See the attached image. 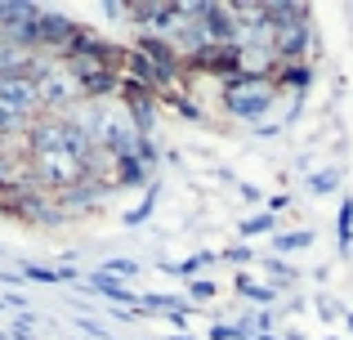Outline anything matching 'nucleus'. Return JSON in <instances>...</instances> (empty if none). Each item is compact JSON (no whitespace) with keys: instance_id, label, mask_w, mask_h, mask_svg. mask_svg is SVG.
Returning a JSON list of instances; mask_svg holds the SVG:
<instances>
[{"instance_id":"1","label":"nucleus","mask_w":353,"mask_h":340,"mask_svg":"<svg viewBox=\"0 0 353 340\" xmlns=\"http://www.w3.org/2000/svg\"><path fill=\"white\" fill-rule=\"evenodd\" d=\"M277 81H268V77H237V81H228L224 86V94H219V103H224V112L228 117H237V121H264L268 112L277 108Z\"/></svg>"},{"instance_id":"2","label":"nucleus","mask_w":353,"mask_h":340,"mask_svg":"<svg viewBox=\"0 0 353 340\" xmlns=\"http://www.w3.org/2000/svg\"><path fill=\"white\" fill-rule=\"evenodd\" d=\"M36 99H41V117H59V112H68L72 103H81V86L68 77L63 63H50V68L36 77Z\"/></svg>"},{"instance_id":"3","label":"nucleus","mask_w":353,"mask_h":340,"mask_svg":"<svg viewBox=\"0 0 353 340\" xmlns=\"http://www.w3.org/2000/svg\"><path fill=\"white\" fill-rule=\"evenodd\" d=\"M77 18H68V14H54V9H41V23H36V50L41 54H50L54 63L68 54V45H72V36H77Z\"/></svg>"},{"instance_id":"4","label":"nucleus","mask_w":353,"mask_h":340,"mask_svg":"<svg viewBox=\"0 0 353 340\" xmlns=\"http://www.w3.org/2000/svg\"><path fill=\"white\" fill-rule=\"evenodd\" d=\"M183 72L219 77L228 86V81H237V45H206V50H197L188 63H183Z\"/></svg>"},{"instance_id":"5","label":"nucleus","mask_w":353,"mask_h":340,"mask_svg":"<svg viewBox=\"0 0 353 340\" xmlns=\"http://www.w3.org/2000/svg\"><path fill=\"white\" fill-rule=\"evenodd\" d=\"M90 291H94V296H103V300H112V305H139V291L117 287V282L103 278V273H90Z\"/></svg>"},{"instance_id":"6","label":"nucleus","mask_w":353,"mask_h":340,"mask_svg":"<svg viewBox=\"0 0 353 340\" xmlns=\"http://www.w3.org/2000/svg\"><path fill=\"white\" fill-rule=\"evenodd\" d=\"M215 260H219L215 251H197V255H188V260H179V264H170V260H165L161 269L170 273V278H183V282H192V278H197V269H210Z\"/></svg>"},{"instance_id":"7","label":"nucleus","mask_w":353,"mask_h":340,"mask_svg":"<svg viewBox=\"0 0 353 340\" xmlns=\"http://www.w3.org/2000/svg\"><path fill=\"white\" fill-rule=\"evenodd\" d=\"M233 287H237V296H246V300H255V305H273V300H282L268 282H255L250 273H233Z\"/></svg>"},{"instance_id":"8","label":"nucleus","mask_w":353,"mask_h":340,"mask_svg":"<svg viewBox=\"0 0 353 340\" xmlns=\"http://www.w3.org/2000/svg\"><path fill=\"white\" fill-rule=\"evenodd\" d=\"M264 273H268V287L282 296V291H291L295 287V278H300V269H291L286 260H277V255H268L264 260Z\"/></svg>"},{"instance_id":"9","label":"nucleus","mask_w":353,"mask_h":340,"mask_svg":"<svg viewBox=\"0 0 353 340\" xmlns=\"http://www.w3.org/2000/svg\"><path fill=\"white\" fill-rule=\"evenodd\" d=\"M94 273H103V278H112L117 287H125L130 278H139V260H125V255H117V260H103Z\"/></svg>"},{"instance_id":"10","label":"nucleus","mask_w":353,"mask_h":340,"mask_svg":"<svg viewBox=\"0 0 353 340\" xmlns=\"http://www.w3.org/2000/svg\"><path fill=\"white\" fill-rule=\"evenodd\" d=\"M309 246H313V228H291V233H277V237H273V251H277V255L309 251Z\"/></svg>"},{"instance_id":"11","label":"nucleus","mask_w":353,"mask_h":340,"mask_svg":"<svg viewBox=\"0 0 353 340\" xmlns=\"http://www.w3.org/2000/svg\"><path fill=\"white\" fill-rule=\"evenodd\" d=\"M336 233H340V255H353V197H345V201H340Z\"/></svg>"},{"instance_id":"12","label":"nucleus","mask_w":353,"mask_h":340,"mask_svg":"<svg viewBox=\"0 0 353 340\" xmlns=\"http://www.w3.org/2000/svg\"><path fill=\"white\" fill-rule=\"evenodd\" d=\"M152 210H157V183H148V197L139 201L134 210H125V228H134V224H148V219H152Z\"/></svg>"},{"instance_id":"13","label":"nucleus","mask_w":353,"mask_h":340,"mask_svg":"<svg viewBox=\"0 0 353 340\" xmlns=\"http://www.w3.org/2000/svg\"><path fill=\"white\" fill-rule=\"evenodd\" d=\"M23 282H41V287H59L63 282V269H45V264H23Z\"/></svg>"},{"instance_id":"14","label":"nucleus","mask_w":353,"mask_h":340,"mask_svg":"<svg viewBox=\"0 0 353 340\" xmlns=\"http://www.w3.org/2000/svg\"><path fill=\"white\" fill-rule=\"evenodd\" d=\"M309 188L318 192V197H322V192H336V188H340V166H327V170H313V174H309Z\"/></svg>"},{"instance_id":"15","label":"nucleus","mask_w":353,"mask_h":340,"mask_svg":"<svg viewBox=\"0 0 353 340\" xmlns=\"http://www.w3.org/2000/svg\"><path fill=\"white\" fill-rule=\"evenodd\" d=\"M215 278H192L188 282V296H183V300H188V305H206V300H215Z\"/></svg>"},{"instance_id":"16","label":"nucleus","mask_w":353,"mask_h":340,"mask_svg":"<svg viewBox=\"0 0 353 340\" xmlns=\"http://www.w3.org/2000/svg\"><path fill=\"white\" fill-rule=\"evenodd\" d=\"M259 233H277V219L268 215H250V219H241V237H259Z\"/></svg>"},{"instance_id":"17","label":"nucleus","mask_w":353,"mask_h":340,"mask_svg":"<svg viewBox=\"0 0 353 340\" xmlns=\"http://www.w3.org/2000/svg\"><path fill=\"white\" fill-rule=\"evenodd\" d=\"M219 260H228V264H255V251H250L246 242H233L224 255H219Z\"/></svg>"},{"instance_id":"18","label":"nucleus","mask_w":353,"mask_h":340,"mask_svg":"<svg viewBox=\"0 0 353 340\" xmlns=\"http://www.w3.org/2000/svg\"><path fill=\"white\" fill-rule=\"evenodd\" d=\"M14 170H18V157H14V152H5V148H0V188H5V183L14 179Z\"/></svg>"},{"instance_id":"19","label":"nucleus","mask_w":353,"mask_h":340,"mask_svg":"<svg viewBox=\"0 0 353 340\" xmlns=\"http://www.w3.org/2000/svg\"><path fill=\"white\" fill-rule=\"evenodd\" d=\"M264 206H268V215H273V219H277V215H282V210H286V206H291V192H273V197H268V201H264Z\"/></svg>"},{"instance_id":"20","label":"nucleus","mask_w":353,"mask_h":340,"mask_svg":"<svg viewBox=\"0 0 353 340\" xmlns=\"http://www.w3.org/2000/svg\"><path fill=\"white\" fill-rule=\"evenodd\" d=\"M286 130V126L282 121H268V117H264V121H255V134H259V139H273V134H282Z\"/></svg>"},{"instance_id":"21","label":"nucleus","mask_w":353,"mask_h":340,"mask_svg":"<svg viewBox=\"0 0 353 340\" xmlns=\"http://www.w3.org/2000/svg\"><path fill=\"white\" fill-rule=\"evenodd\" d=\"M210 340H241V336H237V327H228V323H215V327H210Z\"/></svg>"},{"instance_id":"22","label":"nucleus","mask_w":353,"mask_h":340,"mask_svg":"<svg viewBox=\"0 0 353 340\" xmlns=\"http://www.w3.org/2000/svg\"><path fill=\"white\" fill-rule=\"evenodd\" d=\"M103 14H108V18H125V5H117V0H108V5H103Z\"/></svg>"},{"instance_id":"23","label":"nucleus","mask_w":353,"mask_h":340,"mask_svg":"<svg viewBox=\"0 0 353 340\" xmlns=\"http://www.w3.org/2000/svg\"><path fill=\"white\" fill-rule=\"evenodd\" d=\"M241 197H246V201H264V197H259V188H255V183H241Z\"/></svg>"},{"instance_id":"24","label":"nucleus","mask_w":353,"mask_h":340,"mask_svg":"<svg viewBox=\"0 0 353 340\" xmlns=\"http://www.w3.org/2000/svg\"><path fill=\"white\" fill-rule=\"evenodd\" d=\"M345 327H349V332H353V314H349V318H345Z\"/></svg>"},{"instance_id":"25","label":"nucleus","mask_w":353,"mask_h":340,"mask_svg":"<svg viewBox=\"0 0 353 340\" xmlns=\"http://www.w3.org/2000/svg\"><path fill=\"white\" fill-rule=\"evenodd\" d=\"M250 340H277V336H250Z\"/></svg>"},{"instance_id":"26","label":"nucleus","mask_w":353,"mask_h":340,"mask_svg":"<svg viewBox=\"0 0 353 340\" xmlns=\"http://www.w3.org/2000/svg\"><path fill=\"white\" fill-rule=\"evenodd\" d=\"M174 340H192V336H183V332H179V336H174Z\"/></svg>"},{"instance_id":"27","label":"nucleus","mask_w":353,"mask_h":340,"mask_svg":"<svg viewBox=\"0 0 353 340\" xmlns=\"http://www.w3.org/2000/svg\"><path fill=\"white\" fill-rule=\"evenodd\" d=\"M0 255H5V251H0Z\"/></svg>"}]
</instances>
